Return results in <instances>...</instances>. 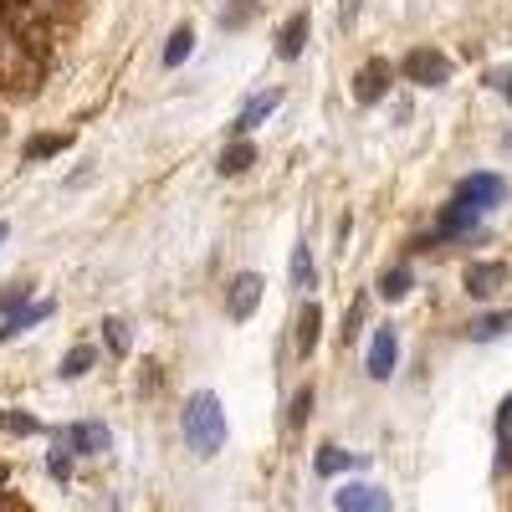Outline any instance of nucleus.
<instances>
[{"mask_svg":"<svg viewBox=\"0 0 512 512\" xmlns=\"http://www.w3.org/2000/svg\"><path fill=\"white\" fill-rule=\"evenodd\" d=\"M507 144H512V134H507Z\"/></svg>","mask_w":512,"mask_h":512,"instance_id":"473e14b6","label":"nucleus"},{"mask_svg":"<svg viewBox=\"0 0 512 512\" xmlns=\"http://www.w3.org/2000/svg\"><path fill=\"white\" fill-rule=\"evenodd\" d=\"M313 466H318V477H338V472H359L364 456H354V451H344V446H318Z\"/></svg>","mask_w":512,"mask_h":512,"instance_id":"ddd939ff","label":"nucleus"},{"mask_svg":"<svg viewBox=\"0 0 512 512\" xmlns=\"http://www.w3.org/2000/svg\"><path fill=\"white\" fill-rule=\"evenodd\" d=\"M507 328H512V308H507V313H487V318H477V323H466V338L487 344V338H497V333H507Z\"/></svg>","mask_w":512,"mask_h":512,"instance_id":"aec40b11","label":"nucleus"},{"mask_svg":"<svg viewBox=\"0 0 512 512\" xmlns=\"http://www.w3.org/2000/svg\"><path fill=\"white\" fill-rule=\"evenodd\" d=\"M93 364H98V349H93V344H72V349L62 354L57 374H62V379H82V374H88Z\"/></svg>","mask_w":512,"mask_h":512,"instance_id":"f3484780","label":"nucleus"},{"mask_svg":"<svg viewBox=\"0 0 512 512\" xmlns=\"http://www.w3.org/2000/svg\"><path fill=\"white\" fill-rule=\"evenodd\" d=\"M390 77H395V67L384 62V57L364 62V67L354 72V98H359V103H379L384 93H390Z\"/></svg>","mask_w":512,"mask_h":512,"instance_id":"6e6552de","label":"nucleus"},{"mask_svg":"<svg viewBox=\"0 0 512 512\" xmlns=\"http://www.w3.org/2000/svg\"><path fill=\"white\" fill-rule=\"evenodd\" d=\"M287 277H292V287H313L318 282V272H313V251L297 241L292 246V262H287Z\"/></svg>","mask_w":512,"mask_h":512,"instance_id":"6ab92c4d","label":"nucleus"},{"mask_svg":"<svg viewBox=\"0 0 512 512\" xmlns=\"http://www.w3.org/2000/svg\"><path fill=\"white\" fill-rule=\"evenodd\" d=\"M185 441H190V451L200 461H210L226 446V410H221V400L210 390H195L185 400Z\"/></svg>","mask_w":512,"mask_h":512,"instance_id":"f257e3e1","label":"nucleus"},{"mask_svg":"<svg viewBox=\"0 0 512 512\" xmlns=\"http://www.w3.org/2000/svg\"><path fill=\"white\" fill-rule=\"evenodd\" d=\"M308 410H313V390H297V400H292V410H287V425H292V431L308 420Z\"/></svg>","mask_w":512,"mask_h":512,"instance_id":"a878e982","label":"nucleus"},{"mask_svg":"<svg viewBox=\"0 0 512 512\" xmlns=\"http://www.w3.org/2000/svg\"><path fill=\"white\" fill-rule=\"evenodd\" d=\"M400 72H405L410 82H420V88H441V82H451V62H446L441 52H431V47H415V52L400 62Z\"/></svg>","mask_w":512,"mask_h":512,"instance_id":"7ed1b4c3","label":"nucleus"},{"mask_svg":"<svg viewBox=\"0 0 512 512\" xmlns=\"http://www.w3.org/2000/svg\"><path fill=\"white\" fill-rule=\"evenodd\" d=\"M251 11H256V0H236V6H231V11L221 16V26H226V31H236V26H241V21H246Z\"/></svg>","mask_w":512,"mask_h":512,"instance_id":"bb28decb","label":"nucleus"},{"mask_svg":"<svg viewBox=\"0 0 512 512\" xmlns=\"http://www.w3.org/2000/svg\"><path fill=\"white\" fill-rule=\"evenodd\" d=\"M0 431H11V436H36L41 425H36L31 415H21V410H0Z\"/></svg>","mask_w":512,"mask_h":512,"instance_id":"5701e85b","label":"nucleus"},{"mask_svg":"<svg viewBox=\"0 0 512 512\" xmlns=\"http://www.w3.org/2000/svg\"><path fill=\"white\" fill-rule=\"evenodd\" d=\"M52 308H57V303L47 297V303H26L21 313H11L6 323H0V344H11V338H21L31 323H47V318H52Z\"/></svg>","mask_w":512,"mask_h":512,"instance_id":"9d476101","label":"nucleus"},{"mask_svg":"<svg viewBox=\"0 0 512 512\" xmlns=\"http://www.w3.org/2000/svg\"><path fill=\"white\" fill-rule=\"evenodd\" d=\"M512 436V395L497 405V441H507Z\"/></svg>","mask_w":512,"mask_h":512,"instance_id":"cd10ccee","label":"nucleus"},{"mask_svg":"<svg viewBox=\"0 0 512 512\" xmlns=\"http://www.w3.org/2000/svg\"><path fill=\"white\" fill-rule=\"evenodd\" d=\"M456 200L477 205V210H492V205L507 200V180H502V175H466V180L456 185Z\"/></svg>","mask_w":512,"mask_h":512,"instance_id":"39448f33","label":"nucleus"},{"mask_svg":"<svg viewBox=\"0 0 512 512\" xmlns=\"http://www.w3.org/2000/svg\"><path fill=\"white\" fill-rule=\"evenodd\" d=\"M318 328H323V308L308 303L303 313H297V354H313L318 349Z\"/></svg>","mask_w":512,"mask_h":512,"instance_id":"dca6fc26","label":"nucleus"},{"mask_svg":"<svg viewBox=\"0 0 512 512\" xmlns=\"http://www.w3.org/2000/svg\"><path fill=\"white\" fill-rule=\"evenodd\" d=\"M477 221H482V210L451 195V205L441 210V226H436V236H466V231H477Z\"/></svg>","mask_w":512,"mask_h":512,"instance_id":"1a4fd4ad","label":"nucleus"},{"mask_svg":"<svg viewBox=\"0 0 512 512\" xmlns=\"http://www.w3.org/2000/svg\"><path fill=\"white\" fill-rule=\"evenodd\" d=\"M359 16V0H344V21H354Z\"/></svg>","mask_w":512,"mask_h":512,"instance_id":"7c9ffc66","label":"nucleus"},{"mask_svg":"<svg viewBox=\"0 0 512 512\" xmlns=\"http://www.w3.org/2000/svg\"><path fill=\"white\" fill-rule=\"evenodd\" d=\"M333 507H338V512H395L390 492L374 487V482H349V487H338V492H333Z\"/></svg>","mask_w":512,"mask_h":512,"instance_id":"f03ea898","label":"nucleus"},{"mask_svg":"<svg viewBox=\"0 0 512 512\" xmlns=\"http://www.w3.org/2000/svg\"><path fill=\"white\" fill-rule=\"evenodd\" d=\"M251 164H256V144H251V139H236V144H226V149H221V159H216V169H221V175H246Z\"/></svg>","mask_w":512,"mask_h":512,"instance_id":"2eb2a0df","label":"nucleus"},{"mask_svg":"<svg viewBox=\"0 0 512 512\" xmlns=\"http://www.w3.org/2000/svg\"><path fill=\"white\" fill-rule=\"evenodd\" d=\"M190 52H195V31L190 26H175V31H169V41H164V67H180Z\"/></svg>","mask_w":512,"mask_h":512,"instance_id":"a211bd4d","label":"nucleus"},{"mask_svg":"<svg viewBox=\"0 0 512 512\" xmlns=\"http://www.w3.org/2000/svg\"><path fill=\"white\" fill-rule=\"evenodd\" d=\"M405 292H410V267H395V272L379 277V297H384V303H400Z\"/></svg>","mask_w":512,"mask_h":512,"instance_id":"412c9836","label":"nucleus"},{"mask_svg":"<svg viewBox=\"0 0 512 512\" xmlns=\"http://www.w3.org/2000/svg\"><path fill=\"white\" fill-rule=\"evenodd\" d=\"M277 103H282V93H262V98H251V103H246V108L236 113V123H231V134H236V139H246L251 128L262 123V118H267V113H272Z\"/></svg>","mask_w":512,"mask_h":512,"instance_id":"4468645a","label":"nucleus"},{"mask_svg":"<svg viewBox=\"0 0 512 512\" xmlns=\"http://www.w3.org/2000/svg\"><path fill=\"white\" fill-rule=\"evenodd\" d=\"M359 323H364V297H359V303L349 308V323H344V338H354V333H359Z\"/></svg>","mask_w":512,"mask_h":512,"instance_id":"c756f323","label":"nucleus"},{"mask_svg":"<svg viewBox=\"0 0 512 512\" xmlns=\"http://www.w3.org/2000/svg\"><path fill=\"white\" fill-rule=\"evenodd\" d=\"M395 364H400V338H395L390 323H384V328H374V338H369V379H390Z\"/></svg>","mask_w":512,"mask_h":512,"instance_id":"423d86ee","label":"nucleus"},{"mask_svg":"<svg viewBox=\"0 0 512 512\" xmlns=\"http://www.w3.org/2000/svg\"><path fill=\"white\" fill-rule=\"evenodd\" d=\"M62 149H67V139H62V134H36L21 154H26V159H52V154H62Z\"/></svg>","mask_w":512,"mask_h":512,"instance_id":"4be33fe9","label":"nucleus"},{"mask_svg":"<svg viewBox=\"0 0 512 512\" xmlns=\"http://www.w3.org/2000/svg\"><path fill=\"white\" fill-rule=\"evenodd\" d=\"M6 236H11V226H6V221H0V246H6Z\"/></svg>","mask_w":512,"mask_h":512,"instance_id":"2f4dec72","label":"nucleus"},{"mask_svg":"<svg viewBox=\"0 0 512 512\" xmlns=\"http://www.w3.org/2000/svg\"><path fill=\"white\" fill-rule=\"evenodd\" d=\"M57 441H67L77 456H98V451H108V446H113V436H108V425H103V420L67 425V431H57Z\"/></svg>","mask_w":512,"mask_h":512,"instance_id":"0eeeda50","label":"nucleus"},{"mask_svg":"<svg viewBox=\"0 0 512 512\" xmlns=\"http://www.w3.org/2000/svg\"><path fill=\"white\" fill-rule=\"evenodd\" d=\"M502 282H507L502 262H472V267H466V292H472V297H492Z\"/></svg>","mask_w":512,"mask_h":512,"instance_id":"f8f14e48","label":"nucleus"},{"mask_svg":"<svg viewBox=\"0 0 512 512\" xmlns=\"http://www.w3.org/2000/svg\"><path fill=\"white\" fill-rule=\"evenodd\" d=\"M262 277H256V272H241L236 282H231V292H226V318L231 323H246L251 313H256V303H262Z\"/></svg>","mask_w":512,"mask_h":512,"instance_id":"20e7f679","label":"nucleus"},{"mask_svg":"<svg viewBox=\"0 0 512 512\" xmlns=\"http://www.w3.org/2000/svg\"><path fill=\"white\" fill-rule=\"evenodd\" d=\"M103 328H108V349L123 359V354H128V344H134V333H128V323H123V318H108Z\"/></svg>","mask_w":512,"mask_h":512,"instance_id":"393cba45","label":"nucleus"},{"mask_svg":"<svg viewBox=\"0 0 512 512\" xmlns=\"http://www.w3.org/2000/svg\"><path fill=\"white\" fill-rule=\"evenodd\" d=\"M26 297H31V282H11L6 292H0V313H6V318L21 313V308H26Z\"/></svg>","mask_w":512,"mask_h":512,"instance_id":"b1692460","label":"nucleus"},{"mask_svg":"<svg viewBox=\"0 0 512 512\" xmlns=\"http://www.w3.org/2000/svg\"><path fill=\"white\" fill-rule=\"evenodd\" d=\"M308 26H313V21H308V11H297V16L277 31V57H282V62L303 57V47H308Z\"/></svg>","mask_w":512,"mask_h":512,"instance_id":"9b49d317","label":"nucleus"},{"mask_svg":"<svg viewBox=\"0 0 512 512\" xmlns=\"http://www.w3.org/2000/svg\"><path fill=\"white\" fill-rule=\"evenodd\" d=\"M487 82H492V88L512 103V67H502V72H487Z\"/></svg>","mask_w":512,"mask_h":512,"instance_id":"c85d7f7f","label":"nucleus"}]
</instances>
